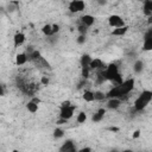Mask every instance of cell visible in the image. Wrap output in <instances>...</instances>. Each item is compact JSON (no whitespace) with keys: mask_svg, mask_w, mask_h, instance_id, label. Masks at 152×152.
Segmentation results:
<instances>
[{"mask_svg":"<svg viewBox=\"0 0 152 152\" xmlns=\"http://www.w3.org/2000/svg\"><path fill=\"white\" fill-rule=\"evenodd\" d=\"M58 31H59V25L53 24V25H52V34H56Z\"/></svg>","mask_w":152,"mask_h":152,"instance_id":"cell-29","label":"cell"},{"mask_svg":"<svg viewBox=\"0 0 152 152\" xmlns=\"http://www.w3.org/2000/svg\"><path fill=\"white\" fill-rule=\"evenodd\" d=\"M81 23H82V25H84V26H87V27H90V26L94 25L95 18H94L91 14H84V15L81 17Z\"/></svg>","mask_w":152,"mask_h":152,"instance_id":"cell-9","label":"cell"},{"mask_svg":"<svg viewBox=\"0 0 152 152\" xmlns=\"http://www.w3.org/2000/svg\"><path fill=\"white\" fill-rule=\"evenodd\" d=\"M101 72H102V75L104 76V78H106L107 81H112V80L119 74V68H118L116 64L112 63V64H109L108 66H106V69L101 70Z\"/></svg>","mask_w":152,"mask_h":152,"instance_id":"cell-3","label":"cell"},{"mask_svg":"<svg viewBox=\"0 0 152 152\" xmlns=\"http://www.w3.org/2000/svg\"><path fill=\"white\" fill-rule=\"evenodd\" d=\"M140 137V131H134L133 132V138H139Z\"/></svg>","mask_w":152,"mask_h":152,"instance_id":"cell-32","label":"cell"},{"mask_svg":"<svg viewBox=\"0 0 152 152\" xmlns=\"http://www.w3.org/2000/svg\"><path fill=\"white\" fill-rule=\"evenodd\" d=\"M31 101H33V102H36V103H39V102H40V100H39L38 97H33Z\"/></svg>","mask_w":152,"mask_h":152,"instance_id":"cell-35","label":"cell"},{"mask_svg":"<svg viewBox=\"0 0 152 152\" xmlns=\"http://www.w3.org/2000/svg\"><path fill=\"white\" fill-rule=\"evenodd\" d=\"M152 100V91L151 90H142V93L135 99L134 101V109L135 110H142L146 108V106Z\"/></svg>","mask_w":152,"mask_h":152,"instance_id":"cell-2","label":"cell"},{"mask_svg":"<svg viewBox=\"0 0 152 152\" xmlns=\"http://www.w3.org/2000/svg\"><path fill=\"white\" fill-rule=\"evenodd\" d=\"M25 34L23 33V32H17L15 34H14V37H13V44H14V48H19V46H21L23 44H24V42H25Z\"/></svg>","mask_w":152,"mask_h":152,"instance_id":"cell-7","label":"cell"},{"mask_svg":"<svg viewBox=\"0 0 152 152\" xmlns=\"http://www.w3.org/2000/svg\"><path fill=\"white\" fill-rule=\"evenodd\" d=\"M40 82H42L44 86H48V84H49V78H48L46 76H43V77L40 78Z\"/></svg>","mask_w":152,"mask_h":152,"instance_id":"cell-30","label":"cell"},{"mask_svg":"<svg viewBox=\"0 0 152 152\" xmlns=\"http://www.w3.org/2000/svg\"><path fill=\"white\" fill-rule=\"evenodd\" d=\"M83 100L86 102H93V101H95V99H94V91H91V90H84V93H83Z\"/></svg>","mask_w":152,"mask_h":152,"instance_id":"cell-17","label":"cell"},{"mask_svg":"<svg viewBox=\"0 0 152 152\" xmlns=\"http://www.w3.org/2000/svg\"><path fill=\"white\" fill-rule=\"evenodd\" d=\"M128 27L125 25V26H121V27H114V30L112 31V34L113 36H118V37H121L124 36L126 32H127Z\"/></svg>","mask_w":152,"mask_h":152,"instance_id":"cell-13","label":"cell"},{"mask_svg":"<svg viewBox=\"0 0 152 152\" xmlns=\"http://www.w3.org/2000/svg\"><path fill=\"white\" fill-rule=\"evenodd\" d=\"M76 40H77L78 44H83V43H86V34H80L78 38H77Z\"/></svg>","mask_w":152,"mask_h":152,"instance_id":"cell-27","label":"cell"},{"mask_svg":"<svg viewBox=\"0 0 152 152\" xmlns=\"http://www.w3.org/2000/svg\"><path fill=\"white\" fill-rule=\"evenodd\" d=\"M142 69H144V63H142V61H140V59L135 61V63L133 64V70H134V72L139 74V72L142 71Z\"/></svg>","mask_w":152,"mask_h":152,"instance_id":"cell-22","label":"cell"},{"mask_svg":"<svg viewBox=\"0 0 152 152\" xmlns=\"http://www.w3.org/2000/svg\"><path fill=\"white\" fill-rule=\"evenodd\" d=\"M104 113H106V110H104L103 108L99 109V110L91 116V120H93L94 122H99V121H101V120L103 119V116H104Z\"/></svg>","mask_w":152,"mask_h":152,"instance_id":"cell-14","label":"cell"},{"mask_svg":"<svg viewBox=\"0 0 152 152\" xmlns=\"http://www.w3.org/2000/svg\"><path fill=\"white\" fill-rule=\"evenodd\" d=\"M108 25L110 27H121V26H125V21H124V19L120 15L112 14L108 18Z\"/></svg>","mask_w":152,"mask_h":152,"instance_id":"cell-5","label":"cell"},{"mask_svg":"<svg viewBox=\"0 0 152 152\" xmlns=\"http://www.w3.org/2000/svg\"><path fill=\"white\" fill-rule=\"evenodd\" d=\"M134 88V80L133 78H128L126 81H122L121 84L119 86H114V88H112L109 90V93L106 95L107 97H121L124 95L129 94Z\"/></svg>","mask_w":152,"mask_h":152,"instance_id":"cell-1","label":"cell"},{"mask_svg":"<svg viewBox=\"0 0 152 152\" xmlns=\"http://www.w3.org/2000/svg\"><path fill=\"white\" fill-rule=\"evenodd\" d=\"M26 62H27V56H26L25 52L18 53V55L15 56V64H17V65H24Z\"/></svg>","mask_w":152,"mask_h":152,"instance_id":"cell-11","label":"cell"},{"mask_svg":"<svg viewBox=\"0 0 152 152\" xmlns=\"http://www.w3.org/2000/svg\"><path fill=\"white\" fill-rule=\"evenodd\" d=\"M42 32H43L46 37H51V36H53V34H52V25H51V24H46V25H44V26L42 27Z\"/></svg>","mask_w":152,"mask_h":152,"instance_id":"cell-19","label":"cell"},{"mask_svg":"<svg viewBox=\"0 0 152 152\" xmlns=\"http://www.w3.org/2000/svg\"><path fill=\"white\" fill-rule=\"evenodd\" d=\"M25 53H26V52H25ZM26 56H27V59H28V61H34V62H36L42 55H40V52H39L38 50H32L31 52H27Z\"/></svg>","mask_w":152,"mask_h":152,"instance_id":"cell-15","label":"cell"},{"mask_svg":"<svg viewBox=\"0 0 152 152\" xmlns=\"http://www.w3.org/2000/svg\"><path fill=\"white\" fill-rule=\"evenodd\" d=\"M104 97H106V94L102 93V91H100V90H97V91L94 93V99L97 100V101H101V100H103Z\"/></svg>","mask_w":152,"mask_h":152,"instance_id":"cell-24","label":"cell"},{"mask_svg":"<svg viewBox=\"0 0 152 152\" xmlns=\"http://www.w3.org/2000/svg\"><path fill=\"white\" fill-rule=\"evenodd\" d=\"M68 8L71 13H78V12H82L86 8V4H84L83 0H71L69 2Z\"/></svg>","mask_w":152,"mask_h":152,"instance_id":"cell-4","label":"cell"},{"mask_svg":"<svg viewBox=\"0 0 152 152\" xmlns=\"http://www.w3.org/2000/svg\"><path fill=\"white\" fill-rule=\"evenodd\" d=\"M86 120H87V114H86L84 112H81V113L77 114L76 121H77L78 124H83V122H86Z\"/></svg>","mask_w":152,"mask_h":152,"instance_id":"cell-23","label":"cell"},{"mask_svg":"<svg viewBox=\"0 0 152 152\" xmlns=\"http://www.w3.org/2000/svg\"><path fill=\"white\" fill-rule=\"evenodd\" d=\"M5 94V90H4V87L0 84V96H2Z\"/></svg>","mask_w":152,"mask_h":152,"instance_id":"cell-34","label":"cell"},{"mask_svg":"<svg viewBox=\"0 0 152 152\" xmlns=\"http://www.w3.org/2000/svg\"><path fill=\"white\" fill-rule=\"evenodd\" d=\"M63 135H64V131L62 128H55L53 129V137L55 138L58 139V138H62Z\"/></svg>","mask_w":152,"mask_h":152,"instance_id":"cell-25","label":"cell"},{"mask_svg":"<svg viewBox=\"0 0 152 152\" xmlns=\"http://www.w3.org/2000/svg\"><path fill=\"white\" fill-rule=\"evenodd\" d=\"M89 68H90V70H99V69L102 70V69H104V65L100 58H93L91 62L89 63Z\"/></svg>","mask_w":152,"mask_h":152,"instance_id":"cell-8","label":"cell"},{"mask_svg":"<svg viewBox=\"0 0 152 152\" xmlns=\"http://www.w3.org/2000/svg\"><path fill=\"white\" fill-rule=\"evenodd\" d=\"M87 30H88V27H87V26H84V25H81V26L78 27V31H80V33H81V34H86Z\"/></svg>","mask_w":152,"mask_h":152,"instance_id":"cell-28","label":"cell"},{"mask_svg":"<svg viewBox=\"0 0 152 152\" xmlns=\"http://www.w3.org/2000/svg\"><path fill=\"white\" fill-rule=\"evenodd\" d=\"M89 70H90L89 66H82V77L84 78L89 77Z\"/></svg>","mask_w":152,"mask_h":152,"instance_id":"cell-26","label":"cell"},{"mask_svg":"<svg viewBox=\"0 0 152 152\" xmlns=\"http://www.w3.org/2000/svg\"><path fill=\"white\" fill-rule=\"evenodd\" d=\"M70 104H71V102H70L69 100H66V101H63V102H62L61 107H68V106H70Z\"/></svg>","mask_w":152,"mask_h":152,"instance_id":"cell-31","label":"cell"},{"mask_svg":"<svg viewBox=\"0 0 152 152\" xmlns=\"http://www.w3.org/2000/svg\"><path fill=\"white\" fill-rule=\"evenodd\" d=\"M80 151H81V152H86V151H91V148H90V147H83V148H81Z\"/></svg>","mask_w":152,"mask_h":152,"instance_id":"cell-33","label":"cell"},{"mask_svg":"<svg viewBox=\"0 0 152 152\" xmlns=\"http://www.w3.org/2000/svg\"><path fill=\"white\" fill-rule=\"evenodd\" d=\"M59 151L62 152H69V151H75V146H74V142L71 140H66L63 146L59 148Z\"/></svg>","mask_w":152,"mask_h":152,"instance_id":"cell-12","label":"cell"},{"mask_svg":"<svg viewBox=\"0 0 152 152\" xmlns=\"http://www.w3.org/2000/svg\"><path fill=\"white\" fill-rule=\"evenodd\" d=\"M120 103H121V101L118 97H109V100L107 102V108H109V109H116V108L120 107Z\"/></svg>","mask_w":152,"mask_h":152,"instance_id":"cell-10","label":"cell"},{"mask_svg":"<svg viewBox=\"0 0 152 152\" xmlns=\"http://www.w3.org/2000/svg\"><path fill=\"white\" fill-rule=\"evenodd\" d=\"M142 50H145V51L152 50V37H150V38H144Z\"/></svg>","mask_w":152,"mask_h":152,"instance_id":"cell-20","label":"cell"},{"mask_svg":"<svg viewBox=\"0 0 152 152\" xmlns=\"http://www.w3.org/2000/svg\"><path fill=\"white\" fill-rule=\"evenodd\" d=\"M26 109L30 113H37L38 112V103H36L33 101H28L27 104H26Z\"/></svg>","mask_w":152,"mask_h":152,"instance_id":"cell-18","label":"cell"},{"mask_svg":"<svg viewBox=\"0 0 152 152\" xmlns=\"http://www.w3.org/2000/svg\"><path fill=\"white\" fill-rule=\"evenodd\" d=\"M144 13L148 17H151L152 14V1L151 0H145L144 2Z\"/></svg>","mask_w":152,"mask_h":152,"instance_id":"cell-16","label":"cell"},{"mask_svg":"<svg viewBox=\"0 0 152 152\" xmlns=\"http://www.w3.org/2000/svg\"><path fill=\"white\" fill-rule=\"evenodd\" d=\"M91 57L89 55H83L80 59V63H81V66H89V63L91 62Z\"/></svg>","mask_w":152,"mask_h":152,"instance_id":"cell-21","label":"cell"},{"mask_svg":"<svg viewBox=\"0 0 152 152\" xmlns=\"http://www.w3.org/2000/svg\"><path fill=\"white\" fill-rule=\"evenodd\" d=\"M75 106H68V107H61V112H59V118L62 119H65V120H69L72 118L74 115V112H75Z\"/></svg>","mask_w":152,"mask_h":152,"instance_id":"cell-6","label":"cell"}]
</instances>
